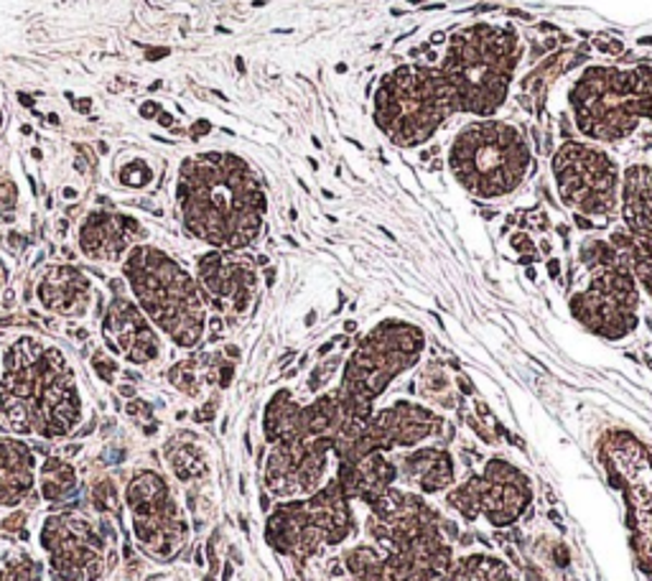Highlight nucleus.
Returning a JSON list of instances; mask_svg holds the SVG:
<instances>
[{
  "instance_id": "nucleus-1",
  "label": "nucleus",
  "mask_w": 652,
  "mask_h": 581,
  "mask_svg": "<svg viewBox=\"0 0 652 581\" xmlns=\"http://www.w3.org/2000/svg\"><path fill=\"white\" fill-rule=\"evenodd\" d=\"M181 225L215 251H245L261 238L268 199L253 169L232 154H202L181 164Z\"/></svg>"
},
{
  "instance_id": "nucleus-2",
  "label": "nucleus",
  "mask_w": 652,
  "mask_h": 581,
  "mask_svg": "<svg viewBox=\"0 0 652 581\" xmlns=\"http://www.w3.org/2000/svg\"><path fill=\"white\" fill-rule=\"evenodd\" d=\"M0 416L13 434L64 441L77 434L85 401L67 354L36 337H19L0 367Z\"/></svg>"
},
{
  "instance_id": "nucleus-3",
  "label": "nucleus",
  "mask_w": 652,
  "mask_h": 581,
  "mask_svg": "<svg viewBox=\"0 0 652 581\" xmlns=\"http://www.w3.org/2000/svg\"><path fill=\"white\" fill-rule=\"evenodd\" d=\"M522 47L515 32L492 24L461 28L436 66L457 116L492 118L510 95Z\"/></svg>"
},
{
  "instance_id": "nucleus-4",
  "label": "nucleus",
  "mask_w": 652,
  "mask_h": 581,
  "mask_svg": "<svg viewBox=\"0 0 652 581\" xmlns=\"http://www.w3.org/2000/svg\"><path fill=\"white\" fill-rule=\"evenodd\" d=\"M123 278L150 324L181 350L207 335L209 306L196 278L156 245H135L123 261Z\"/></svg>"
},
{
  "instance_id": "nucleus-5",
  "label": "nucleus",
  "mask_w": 652,
  "mask_h": 581,
  "mask_svg": "<svg viewBox=\"0 0 652 581\" xmlns=\"http://www.w3.org/2000/svg\"><path fill=\"white\" fill-rule=\"evenodd\" d=\"M568 108L583 138L619 143L642 120L652 123V64H591L568 89Z\"/></svg>"
},
{
  "instance_id": "nucleus-6",
  "label": "nucleus",
  "mask_w": 652,
  "mask_h": 581,
  "mask_svg": "<svg viewBox=\"0 0 652 581\" xmlns=\"http://www.w3.org/2000/svg\"><path fill=\"white\" fill-rule=\"evenodd\" d=\"M446 161L461 189L492 202L518 192L533 169V150L518 125L480 118L454 135Z\"/></svg>"
},
{
  "instance_id": "nucleus-7",
  "label": "nucleus",
  "mask_w": 652,
  "mask_h": 581,
  "mask_svg": "<svg viewBox=\"0 0 652 581\" xmlns=\"http://www.w3.org/2000/svg\"><path fill=\"white\" fill-rule=\"evenodd\" d=\"M426 335L411 322L388 319L365 335L354 352L342 362L337 398L342 416L370 421L375 413V401L390 383L408 370L419 365Z\"/></svg>"
},
{
  "instance_id": "nucleus-8",
  "label": "nucleus",
  "mask_w": 652,
  "mask_h": 581,
  "mask_svg": "<svg viewBox=\"0 0 652 581\" xmlns=\"http://www.w3.org/2000/svg\"><path fill=\"white\" fill-rule=\"evenodd\" d=\"M451 116L457 112L436 66L406 64L377 82L373 100L375 125L400 148L428 143Z\"/></svg>"
},
{
  "instance_id": "nucleus-9",
  "label": "nucleus",
  "mask_w": 652,
  "mask_h": 581,
  "mask_svg": "<svg viewBox=\"0 0 652 581\" xmlns=\"http://www.w3.org/2000/svg\"><path fill=\"white\" fill-rule=\"evenodd\" d=\"M123 505L131 512V531L141 554L161 564L184 554L192 541V523L161 470L138 467L125 482Z\"/></svg>"
},
{
  "instance_id": "nucleus-10",
  "label": "nucleus",
  "mask_w": 652,
  "mask_h": 581,
  "mask_svg": "<svg viewBox=\"0 0 652 581\" xmlns=\"http://www.w3.org/2000/svg\"><path fill=\"white\" fill-rule=\"evenodd\" d=\"M118 541L108 518L95 520L80 510H59L41 520L39 546L49 558L55 581H100L118 564L110 543Z\"/></svg>"
},
{
  "instance_id": "nucleus-11",
  "label": "nucleus",
  "mask_w": 652,
  "mask_h": 581,
  "mask_svg": "<svg viewBox=\"0 0 652 581\" xmlns=\"http://www.w3.org/2000/svg\"><path fill=\"white\" fill-rule=\"evenodd\" d=\"M551 171L560 202L576 215L606 225L619 209L621 169L596 143L566 141L553 156Z\"/></svg>"
},
{
  "instance_id": "nucleus-12",
  "label": "nucleus",
  "mask_w": 652,
  "mask_h": 581,
  "mask_svg": "<svg viewBox=\"0 0 652 581\" xmlns=\"http://www.w3.org/2000/svg\"><path fill=\"white\" fill-rule=\"evenodd\" d=\"M589 270V286L576 291L568 306L573 319L596 337L625 339L640 324V289L625 255L609 261H594L583 266Z\"/></svg>"
},
{
  "instance_id": "nucleus-13",
  "label": "nucleus",
  "mask_w": 652,
  "mask_h": 581,
  "mask_svg": "<svg viewBox=\"0 0 652 581\" xmlns=\"http://www.w3.org/2000/svg\"><path fill=\"white\" fill-rule=\"evenodd\" d=\"M196 283L209 308L227 322H238L250 312L257 291L255 261L242 251H215L200 255L196 261Z\"/></svg>"
},
{
  "instance_id": "nucleus-14",
  "label": "nucleus",
  "mask_w": 652,
  "mask_h": 581,
  "mask_svg": "<svg viewBox=\"0 0 652 581\" xmlns=\"http://www.w3.org/2000/svg\"><path fill=\"white\" fill-rule=\"evenodd\" d=\"M367 434L373 447L388 455L396 449H415L428 439H444L442 447H446L457 436V428L428 406L400 398L388 409L373 413Z\"/></svg>"
},
{
  "instance_id": "nucleus-15",
  "label": "nucleus",
  "mask_w": 652,
  "mask_h": 581,
  "mask_svg": "<svg viewBox=\"0 0 652 581\" xmlns=\"http://www.w3.org/2000/svg\"><path fill=\"white\" fill-rule=\"evenodd\" d=\"M102 342L108 352L123 358L128 365L146 367L164 358V339L143 308L125 293L112 296L102 314Z\"/></svg>"
},
{
  "instance_id": "nucleus-16",
  "label": "nucleus",
  "mask_w": 652,
  "mask_h": 581,
  "mask_svg": "<svg viewBox=\"0 0 652 581\" xmlns=\"http://www.w3.org/2000/svg\"><path fill=\"white\" fill-rule=\"evenodd\" d=\"M148 238L143 225L131 215L95 209L80 225V251L95 263H123L125 255Z\"/></svg>"
},
{
  "instance_id": "nucleus-17",
  "label": "nucleus",
  "mask_w": 652,
  "mask_h": 581,
  "mask_svg": "<svg viewBox=\"0 0 652 581\" xmlns=\"http://www.w3.org/2000/svg\"><path fill=\"white\" fill-rule=\"evenodd\" d=\"M36 299L51 314L80 319L93 304V283H89L85 270L77 266L55 263V266L44 268L39 283H36Z\"/></svg>"
},
{
  "instance_id": "nucleus-18",
  "label": "nucleus",
  "mask_w": 652,
  "mask_h": 581,
  "mask_svg": "<svg viewBox=\"0 0 652 581\" xmlns=\"http://www.w3.org/2000/svg\"><path fill=\"white\" fill-rule=\"evenodd\" d=\"M39 457L21 436H0V508H21L36 493Z\"/></svg>"
},
{
  "instance_id": "nucleus-19",
  "label": "nucleus",
  "mask_w": 652,
  "mask_h": 581,
  "mask_svg": "<svg viewBox=\"0 0 652 581\" xmlns=\"http://www.w3.org/2000/svg\"><path fill=\"white\" fill-rule=\"evenodd\" d=\"M398 480L423 497L446 493L457 485V459L446 447H415L396 459Z\"/></svg>"
},
{
  "instance_id": "nucleus-20",
  "label": "nucleus",
  "mask_w": 652,
  "mask_h": 581,
  "mask_svg": "<svg viewBox=\"0 0 652 581\" xmlns=\"http://www.w3.org/2000/svg\"><path fill=\"white\" fill-rule=\"evenodd\" d=\"M342 485L345 495L350 500H360L370 505L377 500L385 489L398 482V467L393 459H388L385 451H373V455L354 459V462H339L337 477Z\"/></svg>"
},
{
  "instance_id": "nucleus-21",
  "label": "nucleus",
  "mask_w": 652,
  "mask_h": 581,
  "mask_svg": "<svg viewBox=\"0 0 652 581\" xmlns=\"http://www.w3.org/2000/svg\"><path fill=\"white\" fill-rule=\"evenodd\" d=\"M533 505L530 482H492L480 474V516L497 531H507L526 518Z\"/></svg>"
},
{
  "instance_id": "nucleus-22",
  "label": "nucleus",
  "mask_w": 652,
  "mask_h": 581,
  "mask_svg": "<svg viewBox=\"0 0 652 581\" xmlns=\"http://www.w3.org/2000/svg\"><path fill=\"white\" fill-rule=\"evenodd\" d=\"M164 462L173 480L184 487L204 485L209 480V457L200 444V436L192 432H177L164 441Z\"/></svg>"
},
{
  "instance_id": "nucleus-23",
  "label": "nucleus",
  "mask_w": 652,
  "mask_h": 581,
  "mask_svg": "<svg viewBox=\"0 0 652 581\" xmlns=\"http://www.w3.org/2000/svg\"><path fill=\"white\" fill-rule=\"evenodd\" d=\"M225 362V352H204V354H192V358L179 360L177 365L169 367V383L179 394L186 398H202L204 390L217 385L219 365Z\"/></svg>"
},
{
  "instance_id": "nucleus-24",
  "label": "nucleus",
  "mask_w": 652,
  "mask_h": 581,
  "mask_svg": "<svg viewBox=\"0 0 652 581\" xmlns=\"http://www.w3.org/2000/svg\"><path fill=\"white\" fill-rule=\"evenodd\" d=\"M36 489H39L41 500L55 505H67L80 495V472L67 457H44L36 472Z\"/></svg>"
},
{
  "instance_id": "nucleus-25",
  "label": "nucleus",
  "mask_w": 652,
  "mask_h": 581,
  "mask_svg": "<svg viewBox=\"0 0 652 581\" xmlns=\"http://www.w3.org/2000/svg\"><path fill=\"white\" fill-rule=\"evenodd\" d=\"M301 436V403L295 401L291 390H276L263 409V439L276 444Z\"/></svg>"
},
{
  "instance_id": "nucleus-26",
  "label": "nucleus",
  "mask_w": 652,
  "mask_h": 581,
  "mask_svg": "<svg viewBox=\"0 0 652 581\" xmlns=\"http://www.w3.org/2000/svg\"><path fill=\"white\" fill-rule=\"evenodd\" d=\"M345 571L358 581H388L385 577V556L370 543H358L342 556Z\"/></svg>"
},
{
  "instance_id": "nucleus-27",
  "label": "nucleus",
  "mask_w": 652,
  "mask_h": 581,
  "mask_svg": "<svg viewBox=\"0 0 652 581\" xmlns=\"http://www.w3.org/2000/svg\"><path fill=\"white\" fill-rule=\"evenodd\" d=\"M89 505H93L97 516L118 520V525L123 528V493H120L116 477L102 474V477L93 480V485H89Z\"/></svg>"
},
{
  "instance_id": "nucleus-28",
  "label": "nucleus",
  "mask_w": 652,
  "mask_h": 581,
  "mask_svg": "<svg viewBox=\"0 0 652 581\" xmlns=\"http://www.w3.org/2000/svg\"><path fill=\"white\" fill-rule=\"evenodd\" d=\"M0 581H44V564L28 554V550L13 548L3 556Z\"/></svg>"
},
{
  "instance_id": "nucleus-29",
  "label": "nucleus",
  "mask_w": 652,
  "mask_h": 581,
  "mask_svg": "<svg viewBox=\"0 0 652 581\" xmlns=\"http://www.w3.org/2000/svg\"><path fill=\"white\" fill-rule=\"evenodd\" d=\"M16 205H19L16 184H13L9 177L0 179V222L5 225L16 222Z\"/></svg>"
},
{
  "instance_id": "nucleus-30",
  "label": "nucleus",
  "mask_w": 652,
  "mask_h": 581,
  "mask_svg": "<svg viewBox=\"0 0 652 581\" xmlns=\"http://www.w3.org/2000/svg\"><path fill=\"white\" fill-rule=\"evenodd\" d=\"M118 179H120V184H125V186L143 189V186H148V181L154 179V173H150L146 161H131L118 171Z\"/></svg>"
},
{
  "instance_id": "nucleus-31",
  "label": "nucleus",
  "mask_w": 652,
  "mask_h": 581,
  "mask_svg": "<svg viewBox=\"0 0 652 581\" xmlns=\"http://www.w3.org/2000/svg\"><path fill=\"white\" fill-rule=\"evenodd\" d=\"M28 510L24 508H13L9 516L0 518V531L5 535H11V538H21L26 541L28 538Z\"/></svg>"
},
{
  "instance_id": "nucleus-32",
  "label": "nucleus",
  "mask_w": 652,
  "mask_h": 581,
  "mask_svg": "<svg viewBox=\"0 0 652 581\" xmlns=\"http://www.w3.org/2000/svg\"><path fill=\"white\" fill-rule=\"evenodd\" d=\"M93 370H95V375L100 377V380L105 383V385H116V380H118V373H120V365H118V360L116 358H110L108 352L105 350H97L95 354H93Z\"/></svg>"
},
{
  "instance_id": "nucleus-33",
  "label": "nucleus",
  "mask_w": 652,
  "mask_h": 581,
  "mask_svg": "<svg viewBox=\"0 0 652 581\" xmlns=\"http://www.w3.org/2000/svg\"><path fill=\"white\" fill-rule=\"evenodd\" d=\"M339 365H342V358H331L322 362V365H316L311 370V377H309V390L311 394H318V390L324 388L326 383H331V375L337 373Z\"/></svg>"
},
{
  "instance_id": "nucleus-34",
  "label": "nucleus",
  "mask_w": 652,
  "mask_h": 581,
  "mask_svg": "<svg viewBox=\"0 0 652 581\" xmlns=\"http://www.w3.org/2000/svg\"><path fill=\"white\" fill-rule=\"evenodd\" d=\"M217 409H219V396H209L207 401H204V406H200V409L192 413L194 424H212L217 416Z\"/></svg>"
},
{
  "instance_id": "nucleus-35",
  "label": "nucleus",
  "mask_w": 652,
  "mask_h": 581,
  "mask_svg": "<svg viewBox=\"0 0 652 581\" xmlns=\"http://www.w3.org/2000/svg\"><path fill=\"white\" fill-rule=\"evenodd\" d=\"M125 413L131 419L154 421V406H150L148 401H143V398H131V401L125 403Z\"/></svg>"
},
{
  "instance_id": "nucleus-36",
  "label": "nucleus",
  "mask_w": 652,
  "mask_h": 581,
  "mask_svg": "<svg viewBox=\"0 0 652 581\" xmlns=\"http://www.w3.org/2000/svg\"><path fill=\"white\" fill-rule=\"evenodd\" d=\"M551 556H553V561H556L560 566V569H566L568 561H571V556H568V546H566V543H553Z\"/></svg>"
},
{
  "instance_id": "nucleus-37",
  "label": "nucleus",
  "mask_w": 652,
  "mask_h": 581,
  "mask_svg": "<svg viewBox=\"0 0 652 581\" xmlns=\"http://www.w3.org/2000/svg\"><path fill=\"white\" fill-rule=\"evenodd\" d=\"M5 245L11 247V253H21L28 245V240L21 235V232H9V238H5Z\"/></svg>"
},
{
  "instance_id": "nucleus-38",
  "label": "nucleus",
  "mask_w": 652,
  "mask_h": 581,
  "mask_svg": "<svg viewBox=\"0 0 652 581\" xmlns=\"http://www.w3.org/2000/svg\"><path fill=\"white\" fill-rule=\"evenodd\" d=\"M512 247H515V251H518V253H526V255H528V253H535V245L530 243V238H528V235H522V232H518V235L512 238Z\"/></svg>"
},
{
  "instance_id": "nucleus-39",
  "label": "nucleus",
  "mask_w": 652,
  "mask_h": 581,
  "mask_svg": "<svg viewBox=\"0 0 652 581\" xmlns=\"http://www.w3.org/2000/svg\"><path fill=\"white\" fill-rule=\"evenodd\" d=\"M457 388H459V396H474L472 383H469L464 375H459V377H457Z\"/></svg>"
},
{
  "instance_id": "nucleus-40",
  "label": "nucleus",
  "mask_w": 652,
  "mask_h": 581,
  "mask_svg": "<svg viewBox=\"0 0 652 581\" xmlns=\"http://www.w3.org/2000/svg\"><path fill=\"white\" fill-rule=\"evenodd\" d=\"M158 110H161V108H158V102H146V105H143V108H141V116H143V118H154Z\"/></svg>"
},
{
  "instance_id": "nucleus-41",
  "label": "nucleus",
  "mask_w": 652,
  "mask_h": 581,
  "mask_svg": "<svg viewBox=\"0 0 652 581\" xmlns=\"http://www.w3.org/2000/svg\"><path fill=\"white\" fill-rule=\"evenodd\" d=\"M118 394H120V396H125V398H138V396H135V388H133V385H125V383H123V385H118Z\"/></svg>"
},
{
  "instance_id": "nucleus-42",
  "label": "nucleus",
  "mask_w": 652,
  "mask_h": 581,
  "mask_svg": "<svg viewBox=\"0 0 652 581\" xmlns=\"http://www.w3.org/2000/svg\"><path fill=\"white\" fill-rule=\"evenodd\" d=\"M80 451H82V444H72V447H64V449H62V457H67V459H70V457H77Z\"/></svg>"
},
{
  "instance_id": "nucleus-43",
  "label": "nucleus",
  "mask_w": 652,
  "mask_h": 581,
  "mask_svg": "<svg viewBox=\"0 0 652 581\" xmlns=\"http://www.w3.org/2000/svg\"><path fill=\"white\" fill-rule=\"evenodd\" d=\"M158 123H161L164 128H171V123H173V118L169 116V112H158Z\"/></svg>"
},
{
  "instance_id": "nucleus-44",
  "label": "nucleus",
  "mask_w": 652,
  "mask_h": 581,
  "mask_svg": "<svg viewBox=\"0 0 652 581\" xmlns=\"http://www.w3.org/2000/svg\"><path fill=\"white\" fill-rule=\"evenodd\" d=\"M548 520L551 523H556L560 531H564V525H560V516H558V510H548Z\"/></svg>"
},
{
  "instance_id": "nucleus-45",
  "label": "nucleus",
  "mask_w": 652,
  "mask_h": 581,
  "mask_svg": "<svg viewBox=\"0 0 652 581\" xmlns=\"http://www.w3.org/2000/svg\"><path fill=\"white\" fill-rule=\"evenodd\" d=\"M166 55H169V49H154V51H148L150 62H156V57H166Z\"/></svg>"
},
{
  "instance_id": "nucleus-46",
  "label": "nucleus",
  "mask_w": 652,
  "mask_h": 581,
  "mask_svg": "<svg viewBox=\"0 0 652 581\" xmlns=\"http://www.w3.org/2000/svg\"><path fill=\"white\" fill-rule=\"evenodd\" d=\"M558 268H560V266H558V261H551V263H548V274H551V278H558Z\"/></svg>"
},
{
  "instance_id": "nucleus-47",
  "label": "nucleus",
  "mask_w": 652,
  "mask_h": 581,
  "mask_svg": "<svg viewBox=\"0 0 652 581\" xmlns=\"http://www.w3.org/2000/svg\"><path fill=\"white\" fill-rule=\"evenodd\" d=\"M230 577H232V564H225V569H222V579H225V581H230Z\"/></svg>"
},
{
  "instance_id": "nucleus-48",
  "label": "nucleus",
  "mask_w": 652,
  "mask_h": 581,
  "mask_svg": "<svg viewBox=\"0 0 652 581\" xmlns=\"http://www.w3.org/2000/svg\"><path fill=\"white\" fill-rule=\"evenodd\" d=\"M19 100H21V102H24V105H26V108H32V105H34V100H32V97H28V95H19Z\"/></svg>"
},
{
  "instance_id": "nucleus-49",
  "label": "nucleus",
  "mask_w": 652,
  "mask_h": 581,
  "mask_svg": "<svg viewBox=\"0 0 652 581\" xmlns=\"http://www.w3.org/2000/svg\"><path fill=\"white\" fill-rule=\"evenodd\" d=\"M64 197L74 199V197H77V192H74V189H64Z\"/></svg>"
},
{
  "instance_id": "nucleus-50",
  "label": "nucleus",
  "mask_w": 652,
  "mask_h": 581,
  "mask_svg": "<svg viewBox=\"0 0 652 581\" xmlns=\"http://www.w3.org/2000/svg\"><path fill=\"white\" fill-rule=\"evenodd\" d=\"M3 283H5V270L0 266V291H3Z\"/></svg>"
},
{
  "instance_id": "nucleus-51",
  "label": "nucleus",
  "mask_w": 652,
  "mask_h": 581,
  "mask_svg": "<svg viewBox=\"0 0 652 581\" xmlns=\"http://www.w3.org/2000/svg\"><path fill=\"white\" fill-rule=\"evenodd\" d=\"M189 419V411H179L177 413V421H186Z\"/></svg>"
},
{
  "instance_id": "nucleus-52",
  "label": "nucleus",
  "mask_w": 652,
  "mask_h": 581,
  "mask_svg": "<svg viewBox=\"0 0 652 581\" xmlns=\"http://www.w3.org/2000/svg\"><path fill=\"white\" fill-rule=\"evenodd\" d=\"M240 528H242V531H245V533L250 531V525H247V520H245V518H240Z\"/></svg>"
},
{
  "instance_id": "nucleus-53",
  "label": "nucleus",
  "mask_w": 652,
  "mask_h": 581,
  "mask_svg": "<svg viewBox=\"0 0 652 581\" xmlns=\"http://www.w3.org/2000/svg\"><path fill=\"white\" fill-rule=\"evenodd\" d=\"M77 110H82V112H87V110H89V102H87V100H85V102H80V105H77Z\"/></svg>"
},
{
  "instance_id": "nucleus-54",
  "label": "nucleus",
  "mask_w": 652,
  "mask_h": 581,
  "mask_svg": "<svg viewBox=\"0 0 652 581\" xmlns=\"http://www.w3.org/2000/svg\"><path fill=\"white\" fill-rule=\"evenodd\" d=\"M0 123H3V112H0Z\"/></svg>"
}]
</instances>
